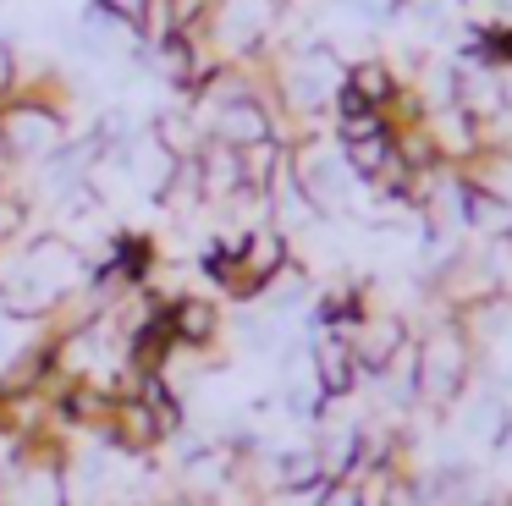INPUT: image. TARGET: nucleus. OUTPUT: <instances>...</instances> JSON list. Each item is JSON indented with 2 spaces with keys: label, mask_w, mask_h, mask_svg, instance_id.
Wrapping results in <instances>:
<instances>
[{
  "label": "nucleus",
  "mask_w": 512,
  "mask_h": 506,
  "mask_svg": "<svg viewBox=\"0 0 512 506\" xmlns=\"http://www.w3.org/2000/svg\"><path fill=\"white\" fill-rule=\"evenodd\" d=\"M347 341H353V352H358V363H364L369 380H380V374H386L391 363L413 347V319H402L397 308H380L375 303L353 330H347Z\"/></svg>",
  "instance_id": "nucleus-5"
},
{
  "label": "nucleus",
  "mask_w": 512,
  "mask_h": 506,
  "mask_svg": "<svg viewBox=\"0 0 512 506\" xmlns=\"http://www.w3.org/2000/svg\"><path fill=\"white\" fill-rule=\"evenodd\" d=\"M463 61H468V72L512 77V17H479L463 33Z\"/></svg>",
  "instance_id": "nucleus-8"
},
{
  "label": "nucleus",
  "mask_w": 512,
  "mask_h": 506,
  "mask_svg": "<svg viewBox=\"0 0 512 506\" xmlns=\"http://www.w3.org/2000/svg\"><path fill=\"white\" fill-rule=\"evenodd\" d=\"M479 374V347L468 336L463 319L430 314L424 325H413V407L430 418H446L463 407V396L474 391Z\"/></svg>",
  "instance_id": "nucleus-1"
},
{
  "label": "nucleus",
  "mask_w": 512,
  "mask_h": 506,
  "mask_svg": "<svg viewBox=\"0 0 512 506\" xmlns=\"http://www.w3.org/2000/svg\"><path fill=\"white\" fill-rule=\"evenodd\" d=\"M298 264V248H292V231H281L276 220L254 231H237V281H243V303H259L270 292L276 275H287Z\"/></svg>",
  "instance_id": "nucleus-3"
},
{
  "label": "nucleus",
  "mask_w": 512,
  "mask_h": 506,
  "mask_svg": "<svg viewBox=\"0 0 512 506\" xmlns=\"http://www.w3.org/2000/svg\"><path fill=\"white\" fill-rule=\"evenodd\" d=\"M100 435L111 440L122 457H149V451L166 446V429H160L155 407H149L138 391H133V396H116V402H111V418H105Z\"/></svg>",
  "instance_id": "nucleus-6"
},
{
  "label": "nucleus",
  "mask_w": 512,
  "mask_h": 506,
  "mask_svg": "<svg viewBox=\"0 0 512 506\" xmlns=\"http://www.w3.org/2000/svg\"><path fill=\"white\" fill-rule=\"evenodd\" d=\"M67 149V110L34 94H12L0 105V154L6 160H45Z\"/></svg>",
  "instance_id": "nucleus-2"
},
{
  "label": "nucleus",
  "mask_w": 512,
  "mask_h": 506,
  "mask_svg": "<svg viewBox=\"0 0 512 506\" xmlns=\"http://www.w3.org/2000/svg\"><path fill=\"white\" fill-rule=\"evenodd\" d=\"M28 237V198L12 182H0V242Z\"/></svg>",
  "instance_id": "nucleus-9"
},
{
  "label": "nucleus",
  "mask_w": 512,
  "mask_h": 506,
  "mask_svg": "<svg viewBox=\"0 0 512 506\" xmlns=\"http://www.w3.org/2000/svg\"><path fill=\"white\" fill-rule=\"evenodd\" d=\"M309 374H314L325 402H347V396H358L369 385L353 341L342 330H325V325H314V336H309Z\"/></svg>",
  "instance_id": "nucleus-4"
},
{
  "label": "nucleus",
  "mask_w": 512,
  "mask_h": 506,
  "mask_svg": "<svg viewBox=\"0 0 512 506\" xmlns=\"http://www.w3.org/2000/svg\"><path fill=\"white\" fill-rule=\"evenodd\" d=\"M17 77H23V66H17V55L6 50V44H0V105H6V99L17 94Z\"/></svg>",
  "instance_id": "nucleus-10"
},
{
  "label": "nucleus",
  "mask_w": 512,
  "mask_h": 506,
  "mask_svg": "<svg viewBox=\"0 0 512 506\" xmlns=\"http://www.w3.org/2000/svg\"><path fill=\"white\" fill-rule=\"evenodd\" d=\"M133 506H155V501H133Z\"/></svg>",
  "instance_id": "nucleus-11"
},
{
  "label": "nucleus",
  "mask_w": 512,
  "mask_h": 506,
  "mask_svg": "<svg viewBox=\"0 0 512 506\" xmlns=\"http://www.w3.org/2000/svg\"><path fill=\"white\" fill-rule=\"evenodd\" d=\"M166 325H171V341H182V347H199V352H215L221 347V303L215 297H199V292H182L166 303Z\"/></svg>",
  "instance_id": "nucleus-7"
}]
</instances>
